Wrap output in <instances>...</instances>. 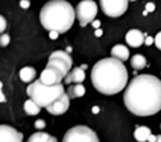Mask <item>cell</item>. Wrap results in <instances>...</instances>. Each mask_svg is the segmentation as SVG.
I'll list each match as a JSON object with an SVG mask.
<instances>
[{"label": "cell", "mask_w": 161, "mask_h": 142, "mask_svg": "<svg viewBox=\"0 0 161 142\" xmlns=\"http://www.w3.org/2000/svg\"><path fill=\"white\" fill-rule=\"evenodd\" d=\"M127 109L138 116H150L161 110V81L151 74L134 77L125 92Z\"/></svg>", "instance_id": "1"}, {"label": "cell", "mask_w": 161, "mask_h": 142, "mask_svg": "<svg viewBox=\"0 0 161 142\" xmlns=\"http://www.w3.org/2000/svg\"><path fill=\"white\" fill-rule=\"evenodd\" d=\"M93 87L104 95H115L122 91L128 82V71L123 62L115 58L101 59L91 72Z\"/></svg>", "instance_id": "2"}, {"label": "cell", "mask_w": 161, "mask_h": 142, "mask_svg": "<svg viewBox=\"0 0 161 142\" xmlns=\"http://www.w3.org/2000/svg\"><path fill=\"white\" fill-rule=\"evenodd\" d=\"M74 19L75 10L67 0H50L40 12V22L42 27L58 33L67 32L73 26Z\"/></svg>", "instance_id": "3"}, {"label": "cell", "mask_w": 161, "mask_h": 142, "mask_svg": "<svg viewBox=\"0 0 161 142\" xmlns=\"http://www.w3.org/2000/svg\"><path fill=\"white\" fill-rule=\"evenodd\" d=\"M63 94H65V91L62 83L49 86L42 83L40 79L35 81L27 87V95L40 108H47Z\"/></svg>", "instance_id": "4"}, {"label": "cell", "mask_w": 161, "mask_h": 142, "mask_svg": "<svg viewBox=\"0 0 161 142\" xmlns=\"http://www.w3.org/2000/svg\"><path fill=\"white\" fill-rule=\"evenodd\" d=\"M63 142H100L95 131L86 126H75L67 131Z\"/></svg>", "instance_id": "5"}, {"label": "cell", "mask_w": 161, "mask_h": 142, "mask_svg": "<svg viewBox=\"0 0 161 142\" xmlns=\"http://www.w3.org/2000/svg\"><path fill=\"white\" fill-rule=\"evenodd\" d=\"M75 14L79 21V25L85 27L88 23H91L97 15V4L93 0H82L80 3H78L75 8Z\"/></svg>", "instance_id": "6"}, {"label": "cell", "mask_w": 161, "mask_h": 142, "mask_svg": "<svg viewBox=\"0 0 161 142\" xmlns=\"http://www.w3.org/2000/svg\"><path fill=\"white\" fill-rule=\"evenodd\" d=\"M72 64H73V60H72L70 55L68 53H65V51H62V50L54 51L49 56V62H47V65L54 67L58 71L62 72L64 78L69 73V71L72 68Z\"/></svg>", "instance_id": "7"}, {"label": "cell", "mask_w": 161, "mask_h": 142, "mask_svg": "<svg viewBox=\"0 0 161 142\" xmlns=\"http://www.w3.org/2000/svg\"><path fill=\"white\" fill-rule=\"evenodd\" d=\"M128 2L129 0H100V7H101L104 14L116 18L127 12Z\"/></svg>", "instance_id": "8"}, {"label": "cell", "mask_w": 161, "mask_h": 142, "mask_svg": "<svg viewBox=\"0 0 161 142\" xmlns=\"http://www.w3.org/2000/svg\"><path fill=\"white\" fill-rule=\"evenodd\" d=\"M63 78H64V76L62 72L58 71L54 67H50V65H46V68L42 71L41 76H40V81L45 85H49V86L60 83L63 81Z\"/></svg>", "instance_id": "9"}, {"label": "cell", "mask_w": 161, "mask_h": 142, "mask_svg": "<svg viewBox=\"0 0 161 142\" xmlns=\"http://www.w3.org/2000/svg\"><path fill=\"white\" fill-rule=\"evenodd\" d=\"M69 96L68 94H63L59 99H56L53 104H50L46 110L53 115H62L69 109Z\"/></svg>", "instance_id": "10"}, {"label": "cell", "mask_w": 161, "mask_h": 142, "mask_svg": "<svg viewBox=\"0 0 161 142\" xmlns=\"http://www.w3.org/2000/svg\"><path fill=\"white\" fill-rule=\"evenodd\" d=\"M23 134L10 126H0V142H22Z\"/></svg>", "instance_id": "11"}, {"label": "cell", "mask_w": 161, "mask_h": 142, "mask_svg": "<svg viewBox=\"0 0 161 142\" xmlns=\"http://www.w3.org/2000/svg\"><path fill=\"white\" fill-rule=\"evenodd\" d=\"M85 69H86V65L77 67V68H73V71H69V73L65 76V83H68V85L82 83L86 78Z\"/></svg>", "instance_id": "12"}, {"label": "cell", "mask_w": 161, "mask_h": 142, "mask_svg": "<svg viewBox=\"0 0 161 142\" xmlns=\"http://www.w3.org/2000/svg\"><path fill=\"white\" fill-rule=\"evenodd\" d=\"M125 41L132 48H139L145 43V35L139 30H130L125 35Z\"/></svg>", "instance_id": "13"}, {"label": "cell", "mask_w": 161, "mask_h": 142, "mask_svg": "<svg viewBox=\"0 0 161 142\" xmlns=\"http://www.w3.org/2000/svg\"><path fill=\"white\" fill-rule=\"evenodd\" d=\"M111 56L120 60V62H125L129 58V50L127 46L119 44V45H115L113 49H111Z\"/></svg>", "instance_id": "14"}, {"label": "cell", "mask_w": 161, "mask_h": 142, "mask_svg": "<svg viewBox=\"0 0 161 142\" xmlns=\"http://www.w3.org/2000/svg\"><path fill=\"white\" fill-rule=\"evenodd\" d=\"M151 129L148 127H145V126H141V127H137L136 131H134V138L138 141V142H147L150 134H151Z\"/></svg>", "instance_id": "15"}, {"label": "cell", "mask_w": 161, "mask_h": 142, "mask_svg": "<svg viewBox=\"0 0 161 142\" xmlns=\"http://www.w3.org/2000/svg\"><path fill=\"white\" fill-rule=\"evenodd\" d=\"M27 142H58L55 137L50 136L49 133H44V132H37L33 133Z\"/></svg>", "instance_id": "16"}, {"label": "cell", "mask_w": 161, "mask_h": 142, "mask_svg": "<svg viewBox=\"0 0 161 142\" xmlns=\"http://www.w3.org/2000/svg\"><path fill=\"white\" fill-rule=\"evenodd\" d=\"M68 96L70 99H77V97H82L86 94V88L82 83H74L73 86H69L68 88Z\"/></svg>", "instance_id": "17"}, {"label": "cell", "mask_w": 161, "mask_h": 142, "mask_svg": "<svg viewBox=\"0 0 161 142\" xmlns=\"http://www.w3.org/2000/svg\"><path fill=\"white\" fill-rule=\"evenodd\" d=\"M35 77H36V71L32 67H25L19 72V78H21L23 82H32Z\"/></svg>", "instance_id": "18"}, {"label": "cell", "mask_w": 161, "mask_h": 142, "mask_svg": "<svg viewBox=\"0 0 161 142\" xmlns=\"http://www.w3.org/2000/svg\"><path fill=\"white\" fill-rule=\"evenodd\" d=\"M146 64H147L146 58H145L143 55H141V54H136V55L130 59V65H132L134 69H137V71L143 69V68L146 67Z\"/></svg>", "instance_id": "19"}, {"label": "cell", "mask_w": 161, "mask_h": 142, "mask_svg": "<svg viewBox=\"0 0 161 142\" xmlns=\"http://www.w3.org/2000/svg\"><path fill=\"white\" fill-rule=\"evenodd\" d=\"M40 110H41V108H40L32 99L27 100L26 103H25V111H26L28 115H36V114L40 113Z\"/></svg>", "instance_id": "20"}, {"label": "cell", "mask_w": 161, "mask_h": 142, "mask_svg": "<svg viewBox=\"0 0 161 142\" xmlns=\"http://www.w3.org/2000/svg\"><path fill=\"white\" fill-rule=\"evenodd\" d=\"M10 41V37L9 35L7 33H2V36H0V46H7Z\"/></svg>", "instance_id": "21"}, {"label": "cell", "mask_w": 161, "mask_h": 142, "mask_svg": "<svg viewBox=\"0 0 161 142\" xmlns=\"http://www.w3.org/2000/svg\"><path fill=\"white\" fill-rule=\"evenodd\" d=\"M153 43H155L156 48H157L158 50H161V31H160V32H157V35L155 36V38H153Z\"/></svg>", "instance_id": "22"}, {"label": "cell", "mask_w": 161, "mask_h": 142, "mask_svg": "<svg viewBox=\"0 0 161 142\" xmlns=\"http://www.w3.org/2000/svg\"><path fill=\"white\" fill-rule=\"evenodd\" d=\"M7 28V21L3 15H0V33H3Z\"/></svg>", "instance_id": "23"}, {"label": "cell", "mask_w": 161, "mask_h": 142, "mask_svg": "<svg viewBox=\"0 0 161 142\" xmlns=\"http://www.w3.org/2000/svg\"><path fill=\"white\" fill-rule=\"evenodd\" d=\"M45 122L42 120V119H38V120H36L35 122V127L37 128V129H42V128H45Z\"/></svg>", "instance_id": "24"}, {"label": "cell", "mask_w": 161, "mask_h": 142, "mask_svg": "<svg viewBox=\"0 0 161 142\" xmlns=\"http://www.w3.org/2000/svg\"><path fill=\"white\" fill-rule=\"evenodd\" d=\"M19 5H21V8H23V9H27L30 7V2H28V0H21Z\"/></svg>", "instance_id": "25"}, {"label": "cell", "mask_w": 161, "mask_h": 142, "mask_svg": "<svg viewBox=\"0 0 161 142\" xmlns=\"http://www.w3.org/2000/svg\"><path fill=\"white\" fill-rule=\"evenodd\" d=\"M145 44H146L147 46L152 45V44H153V38H152L151 36H146V37H145Z\"/></svg>", "instance_id": "26"}, {"label": "cell", "mask_w": 161, "mask_h": 142, "mask_svg": "<svg viewBox=\"0 0 161 142\" xmlns=\"http://www.w3.org/2000/svg\"><path fill=\"white\" fill-rule=\"evenodd\" d=\"M2 87H3V83L0 82V103H4V101H5V95L3 94V90H2Z\"/></svg>", "instance_id": "27"}, {"label": "cell", "mask_w": 161, "mask_h": 142, "mask_svg": "<svg viewBox=\"0 0 161 142\" xmlns=\"http://www.w3.org/2000/svg\"><path fill=\"white\" fill-rule=\"evenodd\" d=\"M146 10L147 12H153L155 10V4L153 3H147L146 4Z\"/></svg>", "instance_id": "28"}, {"label": "cell", "mask_w": 161, "mask_h": 142, "mask_svg": "<svg viewBox=\"0 0 161 142\" xmlns=\"http://www.w3.org/2000/svg\"><path fill=\"white\" fill-rule=\"evenodd\" d=\"M58 36H59V33H58L56 31H50V33H49V37H50L51 40H56Z\"/></svg>", "instance_id": "29"}, {"label": "cell", "mask_w": 161, "mask_h": 142, "mask_svg": "<svg viewBox=\"0 0 161 142\" xmlns=\"http://www.w3.org/2000/svg\"><path fill=\"white\" fill-rule=\"evenodd\" d=\"M156 141V136L155 134H150V137H148V139H147V142H155Z\"/></svg>", "instance_id": "30"}, {"label": "cell", "mask_w": 161, "mask_h": 142, "mask_svg": "<svg viewBox=\"0 0 161 142\" xmlns=\"http://www.w3.org/2000/svg\"><path fill=\"white\" fill-rule=\"evenodd\" d=\"M92 26L95 28H98L100 27V21H92Z\"/></svg>", "instance_id": "31"}, {"label": "cell", "mask_w": 161, "mask_h": 142, "mask_svg": "<svg viewBox=\"0 0 161 142\" xmlns=\"http://www.w3.org/2000/svg\"><path fill=\"white\" fill-rule=\"evenodd\" d=\"M95 35H96L97 37H100V36H103V31H101V30H100V28H97V30H96V32H95Z\"/></svg>", "instance_id": "32"}, {"label": "cell", "mask_w": 161, "mask_h": 142, "mask_svg": "<svg viewBox=\"0 0 161 142\" xmlns=\"http://www.w3.org/2000/svg\"><path fill=\"white\" fill-rule=\"evenodd\" d=\"M155 142H161V134L156 136V141H155Z\"/></svg>", "instance_id": "33"}, {"label": "cell", "mask_w": 161, "mask_h": 142, "mask_svg": "<svg viewBox=\"0 0 161 142\" xmlns=\"http://www.w3.org/2000/svg\"><path fill=\"white\" fill-rule=\"evenodd\" d=\"M92 111H93L95 114H97V113H98V108H96V106H95V108H92Z\"/></svg>", "instance_id": "34"}, {"label": "cell", "mask_w": 161, "mask_h": 142, "mask_svg": "<svg viewBox=\"0 0 161 142\" xmlns=\"http://www.w3.org/2000/svg\"><path fill=\"white\" fill-rule=\"evenodd\" d=\"M129 2H136V0H129Z\"/></svg>", "instance_id": "35"}, {"label": "cell", "mask_w": 161, "mask_h": 142, "mask_svg": "<svg viewBox=\"0 0 161 142\" xmlns=\"http://www.w3.org/2000/svg\"><path fill=\"white\" fill-rule=\"evenodd\" d=\"M160 128H161V126H160Z\"/></svg>", "instance_id": "36"}]
</instances>
